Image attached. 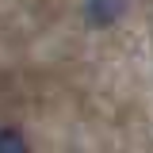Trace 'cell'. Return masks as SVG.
Here are the masks:
<instances>
[{"instance_id":"7a4b0ae2","label":"cell","mask_w":153,"mask_h":153,"mask_svg":"<svg viewBox=\"0 0 153 153\" xmlns=\"http://www.w3.org/2000/svg\"><path fill=\"white\" fill-rule=\"evenodd\" d=\"M0 153H27V142L23 134L12 130V126H0Z\"/></svg>"},{"instance_id":"6da1fadb","label":"cell","mask_w":153,"mask_h":153,"mask_svg":"<svg viewBox=\"0 0 153 153\" xmlns=\"http://www.w3.org/2000/svg\"><path fill=\"white\" fill-rule=\"evenodd\" d=\"M126 12V0H84V19L92 27H111Z\"/></svg>"}]
</instances>
